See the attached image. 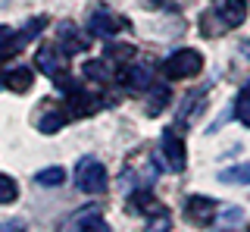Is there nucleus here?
<instances>
[{
	"label": "nucleus",
	"mask_w": 250,
	"mask_h": 232,
	"mask_svg": "<svg viewBox=\"0 0 250 232\" xmlns=\"http://www.w3.org/2000/svg\"><path fill=\"white\" fill-rule=\"evenodd\" d=\"M213 210H216V204L207 201V198H191L188 201V216H191L194 223H209L213 220Z\"/></svg>",
	"instance_id": "4"
},
{
	"label": "nucleus",
	"mask_w": 250,
	"mask_h": 232,
	"mask_svg": "<svg viewBox=\"0 0 250 232\" xmlns=\"http://www.w3.org/2000/svg\"><path fill=\"white\" fill-rule=\"evenodd\" d=\"M219 16H222V22L225 25H241V22L247 19V3L244 0H225V6L219 10Z\"/></svg>",
	"instance_id": "3"
},
{
	"label": "nucleus",
	"mask_w": 250,
	"mask_h": 232,
	"mask_svg": "<svg viewBox=\"0 0 250 232\" xmlns=\"http://www.w3.org/2000/svg\"><path fill=\"white\" fill-rule=\"evenodd\" d=\"M31 79H35V75H31V69H13V72L6 75V85H10L13 91H25L28 85H31Z\"/></svg>",
	"instance_id": "6"
},
{
	"label": "nucleus",
	"mask_w": 250,
	"mask_h": 232,
	"mask_svg": "<svg viewBox=\"0 0 250 232\" xmlns=\"http://www.w3.org/2000/svg\"><path fill=\"white\" fill-rule=\"evenodd\" d=\"M16 198V182L6 179V176H0V204H6V201Z\"/></svg>",
	"instance_id": "7"
},
{
	"label": "nucleus",
	"mask_w": 250,
	"mask_h": 232,
	"mask_svg": "<svg viewBox=\"0 0 250 232\" xmlns=\"http://www.w3.org/2000/svg\"><path fill=\"white\" fill-rule=\"evenodd\" d=\"M41 182H62V169H47V173L38 176Z\"/></svg>",
	"instance_id": "8"
},
{
	"label": "nucleus",
	"mask_w": 250,
	"mask_h": 232,
	"mask_svg": "<svg viewBox=\"0 0 250 232\" xmlns=\"http://www.w3.org/2000/svg\"><path fill=\"white\" fill-rule=\"evenodd\" d=\"M200 69H203V57L197 50H178L163 63V75L178 82V79H194Z\"/></svg>",
	"instance_id": "1"
},
{
	"label": "nucleus",
	"mask_w": 250,
	"mask_h": 232,
	"mask_svg": "<svg viewBox=\"0 0 250 232\" xmlns=\"http://www.w3.org/2000/svg\"><path fill=\"white\" fill-rule=\"evenodd\" d=\"M78 185H82V188H88V191L104 188V185H106V173H104V166H100L97 160H84V163L78 166Z\"/></svg>",
	"instance_id": "2"
},
{
	"label": "nucleus",
	"mask_w": 250,
	"mask_h": 232,
	"mask_svg": "<svg viewBox=\"0 0 250 232\" xmlns=\"http://www.w3.org/2000/svg\"><path fill=\"white\" fill-rule=\"evenodd\" d=\"M163 148H166L172 166H182L185 163V144L175 138V132H166V135H163Z\"/></svg>",
	"instance_id": "5"
}]
</instances>
